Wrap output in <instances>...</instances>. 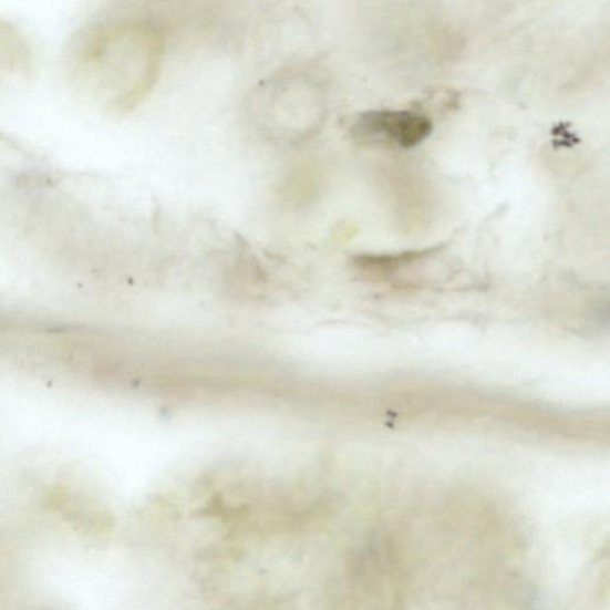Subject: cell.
Here are the masks:
<instances>
[{
	"instance_id": "6da1fadb",
	"label": "cell",
	"mask_w": 610,
	"mask_h": 610,
	"mask_svg": "<svg viewBox=\"0 0 610 610\" xmlns=\"http://www.w3.org/2000/svg\"><path fill=\"white\" fill-rule=\"evenodd\" d=\"M433 132L432 121L409 111H372L359 116L352 125L355 143L366 146L412 149Z\"/></svg>"
},
{
	"instance_id": "7a4b0ae2",
	"label": "cell",
	"mask_w": 610,
	"mask_h": 610,
	"mask_svg": "<svg viewBox=\"0 0 610 610\" xmlns=\"http://www.w3.org/2000/svg\"><path fill=\"white\" fill-rule=\"evenodd\" d=\"M435 248L426 250H413V252H404L399 255H363L354 258L356 269L368 273L386 275L395 272L402 266L412 263L418 259H424L435 252Z\"/></svg>"
}]
</instances>
